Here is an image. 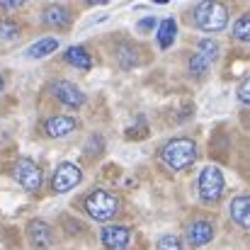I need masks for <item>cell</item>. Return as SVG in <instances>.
Wrapping results in <instances>:
<instances>
[{"label": "cell", "instance_id": "6da1fadb", "mask_svg": "<svg viewBox=\"0 0 250 250\" xmlns=\"http://www.w3.org/2000/svg\"><path fill=\"white\" fill-rule=\"evenodd\" d=\"M161 158L172 170H185V167H189L197 161V144L192 139H185V136L182 139H172V141H167L163 146Z\"/></svg>", "mask_w": 250, "mask_h": 250}, {"label": "cell", "instance_id": "7a4b0ae2", "mask_svg": "<svg viewBox=\"0 0 250 250\" xmlns=\"http://www.w3.org/2000/svg\"><path fill=\"white\" fill-rule=\"evenodd\" d=\"M192 15L194 24L204 32H221L229 24V10L221 2H199Z\"/></svg>", "mask_w": 250, "mask_h": 250}, {"label": "cell", "instance_id": "3957f363", "mask_svg": "<svg viewBox=\"0 0 250 250\" xmlns=\"http://www.w3.org/2000/svg\"><path fill=\"white\" fill-rule=\"evenodd\" d=\"M85 211L95 221H109L117 214V197L109 194V192H104V189H95L85 199Z\"/></svg>", "mask_w": 250, "mask_h": 250}, {"label": "cell", "instance_id": "277c9868", "mask_svg": "<svg viewBox=\"0 0 250 250\" xmlns=\"http://www.w3.org/2000/svg\"><path fill=\"white\" fill-rule=\"evenodd\" d=\"M197 189H199V197L204 202H216L224 192V172L216 166H207L199 175Z\"/></svg>", "mask_w": 250, "mask_h": 250}, {"label": "cell", "instance_id": "5b68a950", "mask_svg": "<svg viewBox=\"0 0 250 250\" xmlns=\"http://www.w3.org/2000/svg\"><path fill=\"white\" fill-rule=\"evenodd\" d=\"M12 175H15L17 185L24 187L27 192H34V189H39V185H42V170H39V166H37L32 158H20V161L15 163Z\"/></svg>", "mask_w": 250, "mask_h": 250}, {"label": "cell", "instance_id": "8992f818", "mask_svg": "<svg viewBox=\"0 0 250 250\" xmlns=\"http://www.w3.org/2000/svg\"><path fill=\"white\" fill-rule=\"evenodd\" d=\"M81 167L73 166V163H61V166L56 167V172H54V177H51V187H54V192H59V194H63V192H68V189H73L78 182H81Z\"/></svg>", "mask_w": 250, "mask_h": 250}, {"label": "cell", "instance_id": "52a82bcc", "mask_svg": "<svg viewBox=\"0 0 250 250\" xmlns=\"http://www.w3.org/2000/svg\"><path fill=\"white\" fill-rule=\"evenodd\" d=\"M51 95H54L59 102L68 104V107H81L85 102V95L73 83H68V81H54Z\"/></svg>", "mask_w": 250, "mask_h": 250}, {"label": "cell", "instance_id": "ba28073f", "mask_svg": "<svg viewBox=\"0 0 250 250\" xmlns=\"http://www.w3.org/2000/svg\"><path fill=\"white\" fill-rule=\"evenodd\" d=\"M185 236H187V243H189L192 248H199V246L211 243V238H214V226H211L209 221H204V219H197V221H192V224L187 226Z\"/></svg>", "mask_w": 250, "mask_h": 250}, {"label": "cell", "instance_id": "9c48e42d", "mask_svg": "<svg viewBox=\"0 0 250 250\" xmlns=\"http://www.w3.org/2000/svg\"><path fill=\"white\" fill-rule=\"evenodd\" d=\"M100 241L107 250H124L131 241V233L124 226H104L100 233Z\"/></svg>", "mask_w": 250, "mask_h": 250}, {"label": "cell", "instance_id": "30bf717a", "mask_svg": "<svg viewBox=\"0 0 250 250\" xmlns=\"http://www.w3.org/2000/svg\"><path fill=\"white\" fill-rule=\"evenodd\" d=\"M29 241H32V246L37 250H46L51 243H54V231H51V226L49 224H44V221H32L29 224Z\"/></svg>", "mask_w": 250, "mask_h": 250}, {"label": "cell", "instance_id": "8fae6325", "mask_svg": "<svg viewBox=\"0 0 250 250\" xmlns=\"http://www.w3.org/2000/svg\"><path fill=\"white\" fill-rule=\"evenodd\" d=\"M231 219L243 226L250 229V194H238L233 202H231Z\"/></svg>", "mask_w": 250, "mask_h": 250}, {"label": "cell", "instance_id": "7c38bea8", "mask_svg": "<svg viewBox=\"0 0 250 250\" xmlns=\"http://www.w3.org/2000/svg\"><path fill=\"white\" fill-rule=\"evenodd\" d=\"M76 129V119L73 117H51V119H46V126H44V131L51 136V139H61V136H66V134H71Z\"/></svg>", "mask_w": 250, "mask_h": 250}, {"label": "cell", "instance_id": "4fadbf2b", "mask_svg": "<svg viewBox=\"0 0 250 250\" xmlns=\"http://www.w3.org/2000/svg\"><path fill=\"white\" fill-rule=\"evenodd\" d=\"M42 22L44 24H54V27H63V24L71 22V12L63 5H49L42 12Z\"/></svg>", "mask_w": 250, "mask_h": 250}, {"label": "cell", "instance_id": "5bb4252c", "mask_svg": "<svg viewBox=\"0 0 250 250\" xmlns=\"http://www.w3.org/2000/svg\"><path fill=\"white\" fill-rule=\"evenodd\" d=\"M175 34H177V22H175L172 17L161 20L158 32H156V37H158V46H161V49H167V46L175 42Z\"/></svg>", "mask_w": 250, "mask_h": 250}, {"label": "cell", "instance_id": "9a60e30c", "mask_svg": "<svg viewBox=\"0 0 250 250\" xmlns=\"http://www.w3.org/2000/svg\"><path fill=\"white\" fill-rule=\"evenodd\" d=\"M56 49H59V39H56V37H44V39H39L37 44H32V46L27 49V56H29V59H42V56L54 54Z\"/></svg>", "mask_w": 250, "mask_h": 250}, {"label": "cell", "instance_id": "2e32d148", "mask_svg": "<svg viewBox=\"0 0 250 250\" xmlns=\"http://www.w3.org/2000/svg\"><path fill=\"white\" fill-rule=\"evenodd\" d=\"M66 61H68L73 68H90V63H92L87 49H83V46H71V49L66 51Z\"/></svg>", "mask_w": 250, "mask_h": 250}, {"label": "cell", "instance_id": "e0dca14e", "mask_svg": "<svg viewBox=\"0 0 250 250\" xmlns=\"http://www.w3.org/2000/svg\"><path fill=\"white\" fill-rule=\"evenodd\" d=\"M117 59H119V66H122V68H134V66L141 63V56H139L136 49H131V46H122V49L117 51Z\"/></svg>", "mask_w": 250, "mask_h": 250}, {"label": "cell", "instance_id": "ac0fdd59", "mask_svg": "<svg viewBox=\"0 0 250 250\" xmlns=\"http://www.w3.org/2000/svg\"><path fill=\"white\" fill-rule=\"evenodd\" d=\"M233 37L238 42H248L250 44V12L241 15L236 22H233Z\"/></svg>", "mask_w": 250, "mask_h": 250}, {"label": "cell", "instance_id": "d6986e66", "mask_svg": "<svg viewBox=\"0 0 250 250\" xmlns=\"http://www.w3.org/2000/svg\"><path fill=\"white\" fill-rule=\"evenodd\" d=\"M197 54L204 56L209 63H214V61L219 59V44H216L214 39H202V42L197 44Z\"/></svg>", "mask_w": 250, "mask_h": 250}, {"label": "cell", "instance_id": "ffe728a7", "mask_svg": "<svg viewBox=\"0 0 250 250\" xmlns=\"http://www.w3.org/2000/svg\"><path fill=\"white\" fill-rule=\"evenodd\" d=\"M209 66H211V63H209L204 56H199V54H194V56L189 59V73L197 76V78H204L207 71H209Z\"/></svg>", "mask_w": 250, "mask_h": 250}, {"label": "cell", "instance_id": "44dd1931", "mask_svg": "<svg viewBox=\"0 0 250 250\" xmlns=\"http://www.w3.org/2000/svg\"><path fill=\"white\" fill-rule=\"evenodd\" d=\"M156 250H182V243H180V238H177V236L166 233V236H161V238H158Z\"/></svg>", "mask_w": 250, "mask_h": 250}, {"label": "cell", "instance_id": "7402d4cb", "mask_svg": "<svg viewBox=\"0 0 250 250\" xmlns=\"http://www.w3.org/2000/svg\"><path fill=\"white\" fill-rule=\"evenodd\" d=\"M17 24L15 22H2L0 24V39H5V42H10V39H15L17 37Z\"/></svg>", "mask_w": 250, "mask_h": 250}, {"label": "cell", "instance_id": "603a6c76", "mask_svg": "<svg viewBox=\"0 0 250 250\" xmlns=\"http://www.w3.org/2000/svg\"><path fill=\"white\" fill-rule=\"evenodd\" d=\"M236 95H238V100H241L243 104H248V107H250V78H246L243 83L238 85Z\"/></svg>", "mask_w": 250, "mask_h": 250}, {"label": "cell", "instance_id": "cb8c5ba5", "mask_svg": "<svg viewBox=\"0 0 250 250\" xmlns=\"http://www.w3.org/2000/svg\"><path fill=\"white\" fill-rule=\"evenodd\" d=\"M22 5V0H0V7H5V10H12V7H20Z\"/></svg>", "mask_w": 250, "mask_h": 250}, {"label": "cell", "instance_id": "d4e9b609", "mask_svg": "<svg viewBox=\"0 0 250 250\" xmlns=\"http://www.w3.org/2000/svg\"><path fill=\"white\" fill-rule=\"evenodd\" d=\"M153 24H156V20H153V17H146V20L139 24V29H144V32H146V29H151Z\"/></svg>", "mask_w": 250, "mask_h": 250}, {"label": "cell", "instance_id": "484cf974", "mask_svg": "<svg viewBox=\"0 0 250 250\" xmlns=\"http://www.w3.org/2000/svg\"><path fill=\"white\" fill-rule=\"evenodd\" d=\"M2 85H5V81H2V76H0V90H2Z\"/></svg>", "mask_w": 250, "mask_h": 250}]
</instances>
